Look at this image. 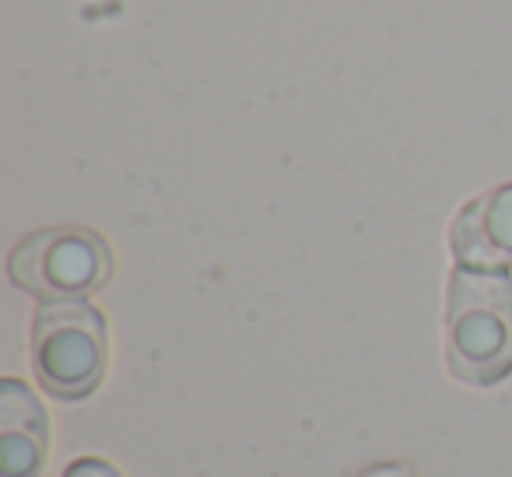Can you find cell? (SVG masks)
<instances>
[{
  "instance_id": "1",
  "label": "cell",
  "mask_w": 512,
  "mask_h": 477,
  "mask_svg": "<svg viewBox=\"0 0 512 477\" xmlns=\"http://www.w3.org/2000/svg\"><path fill=\"white\" fill-rule=\"evenodd\" d=\"M446 362L467 386H498L512 372V278L456 267L446 292Z\"/></svg>"
},
{
  "instance_id": "2",
  "label": "cell",
  "mask_w": 512,
  "mask_h": 477,
  "mask_svg": "<svg viewBox=\"0 0 512 477\" xmlns=\"http://www.w3.org/2000/svg\"><path fill=\"white\" fill-rule=\"evenodd\" d=\"M106 320L85 299L43 302L32 323V372L57 400H85L106 376Z\"/></svg>"
},
{
  "instance_id": "3",
  "label": "cell",
  "mask_w": 512,
  "mask_h": 477,
  "mask_svg": "<svg viewBox=\"0 0 512 477\" xmlns=\"http://www.w3.org/2000/svg\"><path fill=\"white\" fill-rule=\"evenodd\" d=\"M8 274L43 302H74L99 292L113 274V253L92 228L60 225L25 235L11 250Z\"/></svg>"
},
{
  "instance_id": "4",
  "label": "cell",
  "mask_w": 512,
  "mask_h": 477,
  "mask_svg": "<svg viewBox=\"0 0 512 477\" xmlns=\"http://www.w3.org/2000/svg\"><path fill=\"white\" fill-rule=\"evenodd\" d=\"M449 246L460 267L505 271L512 264V183L470 200L456 214Z\"/></svg>"
},
{
  "instance_id": "5",
  "label": "cell",
  "mask_w": 512,
  "mask_h": 477,
  "mask_svg": "<svg viewBox=\"0 0 512 477\" xmlns=\"http://www.w3.org/2000/svg\"><path fill=\"white\" fill-rule=\"evenodd\" d=\"M46 407L18 379L0 383V477H39L46 460Z\"/></svg>"
},
{
  "instance_id": "6",
  "label": "cell",
  "mask_w": 512,
  "mask_h": 477,
  "mask_svg": "<svg viewBox=\"0 0 512 477\" xmlns=\"http://www.w3.org/2000/svg\"><path fill=\"white\" fill-rule=\"evenodd\" d=\"M64 477H123V474L109 460H102V456H78V460L67 463Z\"/></svg>"
},
{
  "instance_id": "7",
  "label": "cell",
  "mask_w": 512,
  "mask_h": 477,
  "mask_svg": "<svg viewBox=\"0 0 512 477\" xmlns=\"http://www.w3.org/2000/svg\"><path fill=\"white\" fill-rule=\"evenodd\" d=\"M358 477H414V470L407 463H376V467L362 470Z\"/></svg>"
}]
</instances>
